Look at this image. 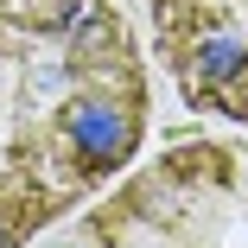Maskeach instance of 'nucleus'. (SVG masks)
<instances>
[{"label": "nucleus", "mask_w": 248, "mask_h": 248, "mask_svg": "<svg viewBox=\"0 0 248 248\" xmlns=\"http://www.w3.org/2000/svg\"><path fill=\"white\" fill-rule=\"evenodd\" d=\"M146 134V77L108 0H0V248L108 185Z\"/></svg>", "instance_id": "1"}]
</instances>
